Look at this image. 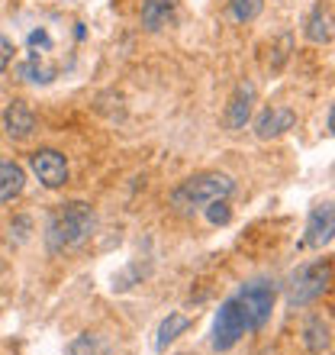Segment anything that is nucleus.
Returning <instances> with one entry per match:
<instances>
[{"label":"nucleus","mask_w":335,"mask_h":355,"mask_svg":"<svg viewBox=\"0 0 335 355\" xmlns=\"http://www.w3.org/2000/svg\"><path fill=\"white\" fill-rule=\"evenodd\" d=\"M93 223H97L93 207L84 204V200H68V204L55 207L46 223V249L52 255L71 252V249H78V245L91 239Z\"/></svg>","instance_id":"obj_1"},{"label":"nucleus","mask_w":335,"mask_h":355,"mask_svg":"<svg viewBox=\"0 0 335 355\" xmlns=\"http://www.w3.org/2000/svg\"><path fill=\"white\" fill-rule=\"evenodd\" d=\"M235 191V181L223 171H200V175L187 178L171 191V207L177 214L194 216L213 204V200H229Z\"/></svg>","instance_id":"obj_2"},{"label":"nucleus","mask_w":335,"mask_h":355,"mask_svg":"<svg viewBox=\"0 0 335 355\" xmlns=\"http://www.w3.org/2000/svg\"><path fill=\"white\" fill-rule=\"evenodd\" d=\"M329 284H332V262H329V259L300 265V268L290 275L287 304L290 307H309V304H316V300L326 294Z\"/></svg>","instance_id":"obj_3"},{"label":"nucleus","mask_w":335,"mask_h":355,"mask_svg":"<svg viewBox=\"0 0 335 355\" xmlns=\"http://www.w3.org/2000/svg\"><path fill=\"white\" fill-rule=\"evenodd\" d=\"M274 297H278V291H274L271 281H248V284L235 294L245 320H248V333L251 329H261L271 320V313H274Z\"/></svg>","instance_id":"obj_4"},{"label":"nucleus","mask_w":335,"mask_h":355,"mask_svg":"<svg viewBox=\"0 0 335 355\" xmlns=\"http://www.w3.org/2000/svg\"><path fill=\"white\" fill-rule=\"evenodd\" d=\"M245 333H248V320H245L239 300L235 297L223 300V307H219V313H216V320H213V336H210V346H213L216 352H229V349H233Z\"/></svg>","instance_id":"obj_5"},{"label":"nucleus","mask_w":335,"mask_h":355,"mask_svg":"<svg viewBox=\"0 0 335 355\" xmlns=\"http://www.w3.org/2000/svg\"><path fill=\"white\" fill-rule=\"evenodd\" d=\"M29 168L39 178V184L48 191H58L68 184V159L58 149H36L29 155Z\"/></svg>","instance_id":"obj_6"},{"label":"nucleus","mask_w":335,"mask_h":355,"mask_svg":"<svg viewBox=\"0 0 335 355\" xmlns=\"http://www.w3.org/2000/svg\"><path fill=\"white\" fill-rule=\"evenodd\" d=\"M255 101H258V87L251 81H242V85L233 91L229 103H226L223 113V126L229 132H242L245 126L251 123V113H255Z\"/></svg>","instance_id":"obj_7"},{"label":"nucleus","mask_w":335,"mask_h":355,"mask_svg":"<svg viewBox=\"0 0 335 355\" xmlns=\"http://www.w3.org/2000/svg\"><path fill=\"white\" fill-rule=\"evenodd\" d=\"M335 239V204L326 200L309 210L307 216V233H303V245L307 249H323Z\"/></svg>","instance_id":"obj_8"},{"label":"nucleus","mask_w":335,"mask_h":355,"mask_svg":"<svg viewBox=\"0 0 335 355\" xmlns=\"http://www.w3.org/2000/svg\"><path fill=\"white\" fill-rule=\"evenodd\" d=\"M293 126H297V113L290 110V107H268L255 120V136L258 139H278V136H284Z\"/></svg>","instance_id":"obj_9"},{"label":"nucleus","mask_w":335,"mask_h":355,"mask_svg":"<svg viewBox=\"0 0 335 355\" xmlns=\"http://www.w3.org/2000/svg\"><path fill=\"white\" fill-rule=\"evenodd\" d=\"M3 132L17 142L29 139V136L36 132V113L29 110L23 101H13L7 110H3Z\"/></svg>","instance_id":"obj_10"},{"label":"nucleus","mask_w":335,"mask_h":355,"mask_svg":"<svg viewBox=\"0 0 335 355\" xmlns=\"http://www.w3.org/2000/svg\"><path fill=\"white\" fill-rule=\"evenodd\" d=\"M303 33H307V39L313 42V46H326V42H332L335 39V10L329 7V3H316L313 13L307 17Z\"/></svg>","instance_id":"obj_11"},{"label":"nucleus","mask_w":335,"mask_h":355,"mask_svg":"<svg viewBox=\"0 0 335 355\" xmlns=\"http://www.w3.org/2000/svg\"><path fill=\"white\" fill-rule=\"evenodd\" d=\"M177 17V0H142L139 19L149 33H161L174 23Z\"/></svg>","instance_id":"obj_12"},{"label":"nucleus","mask_w":335,"mask_h":355,"mask_svg":"<svg viewBox=\"0 0 335 355\" xmlns=\"http://www.w3.org/2000/svg\"><path fill=\"white\" fill-rule=\"evenodd\" d=\"M300 339H303V349H307L309 355H323L329 349V323L319 313H313V317H307V323H303V329H300Z\"/></svg>","instance_id":"obj_13"},{"label":"nucleus","mask_w":335,"mask_h":355,"mask_svg":"<svg viewBox=\"0 0 335 355\" xmlns=\"http://www.w3.org/2000/svg\"><path fill=\"white\" fill-rule=\"evenodd\" d=\"M23 187H26V171L17 162H0V204H10L13 197H19Z\"/></svg>","instance_id":"obj_14"},{"label":"nucleus","mask_w":335,"mask_h":355,"mask_svg":"<svg viewBox=\"0 0 335 355\" xmlns=\"http://www.w3.org/2000/svg\"><path fill=\"white\" fill-rule=\"evenodd\" d=\"M187 329H190V317H184V313H168L159 327V336H155V349L165 352V349L171 346L181 333H187Z\"/></svg>","instance_id":"obj_15"},{"label":"nucleus","mask_w":335,"mask_h":355,"mask_svg":"<svg viewBox=\"0 0 335 355\" xmlns=\"http://www.w3.org/2000/svg\"><path fill=\"white\" fill-rule=\"evenodd\" d=\"M68 355H110V343L100 333H81L68 343Z\"/></svg>","instance_id":"obj_16"},{"label":"nucleus","mask_w":335,"mask_h":355,"mask_svg":"<svg viewBox=\"0 0 335 355\" xmlns=\"http://www.w3.org/2000/svg\"><path fill=\"white\" fill-rule=\"evenodd\" d=\"M58 68L55 65H42L39 58H29V62H23L19 65V78H26V81H33V85H48V81H55Z\"/></svg>","instance_id":"obj_17"},{"label":"nucleus","mask_w":335,"mask_h":355,"mask_svg":"<svg viewBox=\"0 0 335 355\" xmlns=\"http://www.w3.org/2000/svg\"><path fill=\"white\" fill-rule=\"evenodd\" d=\"M264 10V0H229V17L235 23H251Z\"/></svg>","instance_id":"obj_18"},{"label":"nucleus","mask_w":335,"mask_h":355,"mask_svg":"<svg viewBox=\"0 0 335 355\" xmlns=\"http://www.w3.org/2000/svg\"><path fill=\"white\" fill-rule=\"evenodd\" d=\"M203 214H206V220H210L213 226H226L229 220H233V210H229V204H226V200H213Z\"/></svg>","instance_id":"obj_19"},{"label":"nucleus","mask_w":335,"mask_h":355,"mask_svg":"<svg viewBox=\"0 0 335 355\" xmlns=\"http://www.w3.org/2000/svg\"><path fill=\"white\" fill-rule=\"evenodd\" d=\"M46 49H52L48 33H46V29H33V33H29V58H39Z\"/></svg>","instance_id":"obj_20"},{"label":"nucleus","mask_w":335,"mask_h":355,"mask_svg":"<svg viewBox=\"0 0 335 355\" xmlns=\"http://www.w3.org/2000/svg\"><path fill=\"white\" fill-rule=\"evenodd\" d=\"M13 52H17V49H13V42L0 33V75H3V71H7V65L13 62Z\"/></svg>","instance_id":"obj_21"},{"label":"nucleus","mask_w":335,"mask_h":355,"mask_svg":"<svg viewBox=\"0 0 335 355\" xmlns=\"http://www.w3.org/2000/svg\"><path fill=\"white\" fill-rule=\"evenodd\" d=\"M29 226H33V223H29L26 216H19L17 223L10 226V230H17V243H23V239H26V236H29Z\"/></svg>","instance_id":"obj_22"},{"label":"nucleus","mask_w":335,"mask_h":355,"mask_svg":"<svg viewBox=\"0 0 335 355\" xmlns=\"http://www.w3.org/2000/svg\"><path fill=\"white\" fill-rule=\"evenodd\" d=\"M329 130H332V136H335V103H332V110H329Z\"/></svg>","instance_id":"obj_23"}]
</instances>
